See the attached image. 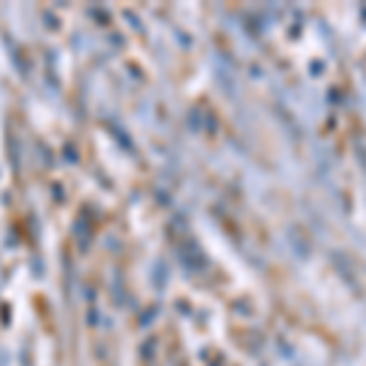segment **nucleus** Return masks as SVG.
Listing matches in <instances>:
<instances>
[{
    "label": "nucleus",
    "instance_id": "f257e3e1",
    "mask_svg": "<svg viewBox=\"0 0 366 366\" xmlns=\"http://www.w3.org/2000/svg\"><path fill=\"white\" fill-rule=\"evenodd\" d=\"M64 154L69 156V159H66V161H76V149H73V152H71V144H66V147H64Z\"/></svg>",
    "mask_w": 366,
    "mask_h": 366
},
{
    "label": "nucleus",
    "instance_id": "f03ea898",
    "mask_svg": "<svg viewBox=\"0 0 366 366\" xmlns=\"http://www.w3.org/2000/svg\"><path fill=\"white\" fill-rule=\"evenodd\" d=\"M44 17H47V27H57V17H52L49 13L44 15Z\"/></svg>",
    "mask_w": 366,
    "mask_h": 366
}]
</instances>
